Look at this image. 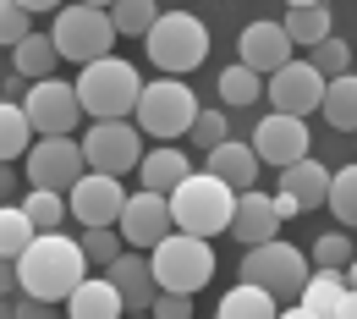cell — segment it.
<instances>
[{
	"label": "cell",
	"instance_id": "obj_26",
	"mask_svg": "<svg viewBox=\"0 0 357 319\" xmlns=\"http://www.w3.org/2000/svg\"><path fill=\"white\" fill-rule=\"evenodd\" d=\"M319 116H324L335 133H352V127H357V77H352V72L324 83V94H319Z\"/></svg>",
	"mask_w": 357,
	"mask_h": 319
},
{
	"label": "cell",
	"instance_id": "obj_22",
	"mask_svg": "<svg viewBox=\"0 0 357 319\" xmlns=\"http://www.w3.org/2000/svg\"><path fill=\"white\" fill-rule=\"evenodd\" d=\"M324 187H330V165H319L313 154L280 171V198H291V204H297V215H308V209L324 204Z\"/></svg>",
	"mask_w": 357,
	"mask_h": 319
},
{
	"label": "cell",
	"instance_id": "obj_21",
	"mask_svg": "<svg viewBox=\"0 0 357 319\" xmlns=\"http://www.w3.org/2000/svg\"><path fill=\"white\" fill-rule=\"evenodd\" d=\"M204 177H215V182L231 187V193H253V187H259V160H253V149H248V143L225 138L220 149H209Z\"/></svg>",
	"mask_w": 357,
	"mask_h": 319
},
{
	"label": "cell",
	"instance_id": "obj_42",
	"mask_svg": "<svg viewBox=\"0 0 357 319\" xmlns=\"http://www.w3.org/2000/svg\"><path fill=\"white\" fill-rule=\"evenodd\" d=\"M11 182H17V177H11L6 165H0V204H11Z\"/></svg>",
	"mask_w": 357,
	"mask_h": 319
},
{
	"label": "cell",
	"instance_id": "obj_27",
	"mask_svg": "<svg viewBox=\"0 0 357 319\" xmlns=\"http://www.w3.org/2000/svg\"><path fill=\"white\" fill-rule=\"evenodd\" d=\"M275 314H280V303L259 286H242V281L215 303V319H275Z\"/></svg>",
	"mask_w": 357,
	"mask_h": 319
},
{
	"label": "cell",
	"instance_id": "obj_43",
	"mask_svg": "<svg viewBox=\"0 0 357 319\" xmlns=\"http://www.w3.org/2000/svg\"><path fill=\"white\" fill-rule=\"evenodd\" d=\"M275 319H313V314H308V309H297V303H291V309H280Z\"/></svg>",
	"mask_w": 357,
	"mask_h": 319
},
{
	"label": "cell",
	"instance_id": "obj_12",
	"mask_svg": "<svg viewBox=\"0 0 357 319\" xmlns=\"http://www.w3.org/2000/svg\"><path fill=\"white\" fill-rule=\"evenodd\" d=\"M121 204H127V187L116 182V177H93L83 171L77 187L66 193V221H77L83 231H116V215H121Z\"/></svg>",
	"mask_w": 357,
	"mask_h": 319
},
{
	"label": "cell",
	"instance_id": "obj_8",
	"mask_svg": "<svg viewBox=\"0 0 357 319\" xmlns=\"http://www.w3.org/2000/svg\"><path fill=\"white\" fill-rule=\"evenodd\" d=\"M192 116H198V99H192V89L176 83V77H160V83H143V89H137V105H132L137 133L160 138V143H176V138H187Z\"/></svg>",
	"mask_w": 357,
	"mask_h": 319
},
{
	"label": "cell",
	"instance_id": "obj_7",
	"mask_svg": "<svg viewBox=\"0 0 357 319\" xmlns=\"http://www.w3.org/2000/svg\"><path fill=\"white\" fill-rule=\"evenodd\" d=\"M50 45H55L61 61L93 66V61L116 55V28H110L105 6H61L55 11V28H50Z\"/></svg>",
	"mask_w": 357,
	"mask_h": 319
},
{
	"label": "cell",
	"instance_id": "obj_10",
	"mask_svg": "<svg viewBox=\"0 0 357 319\" xmlns=\"http://www.w3.org/2000/svg\"><path fill=\"white\" fill-rule=\"evenodd\" d=\"M22 116H28V133L33 138H72L83 127V110H77V94L61 77H45V83H28V94L17 99Z\"/></svg>",
	"mask_w": 357,
	"mask_h": 319
},
{
	"label": "cell",
	"instance_id": "obj_36",
	"mask_svg": "<svg viewBox=\"0 0 357 319\" xmlns=\"http://www.w3.org/2000/svg\"><path fill=\"white\" fill-rule=\"evenodd\" d=\"M313 270H352V237L347 231H324L313 242Z\"/></svg>",
	"mask_w": 357,
	"mask_h": 319
},
{
	"label": "cell",
	"instance_id": "obj_24",
	"mask_svg": "<svg viewBox=\"0 0 357 319\" xmlns=\"http://www.w3.org/2000/svg\"><path fill=\"white\" fill-rule=\"evenodd\" d=\"M121 297L110 292V281L105 275H83L77 286H72V297H66V319H121Z\"/></svg>",
	"mask_w": 357,
	"mask_h": 319
},
{
	"label": "cell",
	"instance_id": "obj_39",
	"mask_svg": "<svg viewBox=\"0 0 357 319\" xmlns=\"http://www.w3.org/2000/svg\"><path fill=\"white\" fill-rule=\"evenodd\" d=\"M149 319H192V297H176V292H160L149 303Z\"/></svg>",
	"mask_w": 357,
	"mask_h": 319
},
{
	"label": "cell",
	"instance_id": "obj_25",
	"mask_svg": "<svg viewBox=\"0 0 357 319\" xmlns=\"http://www.w3.org/2000/svg\"><path fill=\"white\" fill-rule=\"evenodd\" d=\"M55 45H50V34H28L22 45L11 50V77H22V83H45L55 77Z\"/></svg>",
	"mask_w": 357,
	"mask_h": 319
},
{
	"label": "cell",
	"instance_id": "obj_38",
	"mask_svg": "<svg viewBox=\"0 0 357 319\" xmlns=\"http://www.w3.org/2000/svg\"><path fill=\"white\" fill-rule=\"evenodd\" d=\"M33 34V22H28V11L17 6V0H0V45L6 50H17L22 39Z\"/></svg>",
	"mask_w": 357,
	"mask_h": 319
},
{
	"label": "cell",
	"instance_id": "obj_18",
	"mask_svg": "<svg viewBox=\"0 0 357 319\" xmlns=\"http://www.w3.org/2000/svg\"><path fill=\"white\" fill-rule=\"evenodd\" d=\"M231 237L242 242V248H259L269 237H280V215H275V198H269L264 187H253V193H236V204H231Z\"/></svg>",
	"mask_w": 357,
	"mask_h": 319
},
{
	"label": "cell",
	"instance_id": "obj_19",
	"mask_svg": "<svg viewBox=\"0 0 357 319\" xmlns=\"http://www.w3.org/2000/svg\"><path fill=\"white\" fill-rule=\"evenodd\" d=\"M105 281H110V292L121 297L127 314H149V303L160 297V286H154V275H149V259H143V253H127V248H121V259L105 265Z\"/></svg>",
	"mask_w": 357,
	"mask_h": 319
},
{
	"label": "cell",
	"instance_id": "obj_16",
	"mask_svg": "<svg viewBox=\"0 0 357 319\" xmlns=\"http://www.w3.org/2000/svg\"><path fill=\"white\" fill-rule=\"evenodd\" d=\"M171 209H165V198H154V193H132L127 204H121V215H116V237H121V248L127 253H149L160 237H171Z\"/></svg>",
	"mask_w": 357,
	"mask_h": 319
},
{
	"label": "cell",
	"instance_id": "obj_28",
	"mask_svg": "<svg viewBox=\"0 0 357 319\" xmlns=\"http://www.w3.org/2000/svg\"><path fill=\"white\" fill-rule=\"evenodd\" d=\"M324 209H330L341 226H357V165H335V171H330Z\"/></svg>",
	"mask_w": 357,
	"mask_h": 319
},
{
	"label": "cell",
	"instance_id": "obj_5",
	"mask_svg": "<svg viewBox=\"0 0 357 319\" xmlns=\"http://www.w3.org/2000/svg\"><path fill=\"white\" fill-rule=\"evenodd\" d=\"M149 275H154L160 292L192 297V292H204V286L215 281V248L198 242V237L171 231V237H160V242L149 248Z\"/></svg>",
	"mask_w": 357,
	"mask_h": 319
},
{
	"label": "cell",
	"instance_id": "obj_37",
	"mask_svg": "<svg viewBox=\"0 0 357 319\" xmlns=\"http://www.w3.org/2000/svg\"><path fill=\"white\" fill-rule=\"evenodd\" d=\"M77 248H83V259L89 265H110V259H121V237L105 226V231H83L77 237Z\"/></svg>",
	"mask_w": 357,
	"mask_h": 319
},
{
	"label": "cell",
	"instance_id": "obj_13",
	"mask_svg": "<svg viewBox=\"0 0 357 319\" xmlns=\"http://www.w3.org/2000/svg\"><path fill=\"white\" fill-rule=\"evenodd\" d=\"M248 149H253V160H259V165H275V171H286V165H297V160H308V154H313V143H308V121H291V116H275V110H269L264 121L253 127Z\"/></svg>",
	"mask_w": 357,
	"mask_h": 319
},
{
	"label": "cell",
	"instance_id": "obj_44",
	"mask_svg": "<svg viewBox=\"0 0 357 319\" xmlns=\"http://www.w3.org/2000/svg\"><path fill=\"white\" fill-rule=\"evenodd\" d=\"M0 319H11V297H0Z\"/></svg>",
	"mask_w": 357,
	"mask_h": 319
},
{
	"label": "cell",
	"instance_id": "obj_23",
	"mask_svg": "<svg viewBox=\"0 0 357 319\" xmlns=\"http://www.w3.org/2000/svg\"><path fill=\"white\" fill-rule=\"evenodd\" d=\"M280 34H286V45H291V50L324 45V39H330V6H319V0H297V6H286Z\"/></svg>",
	"mask_w": 357,
	"mask_h": 319
},
{
	"label": "cell",
	"instance_id": "obj_20",
	"mask_svg": "<svg viewBox=\"0 0 357 319\" xmlns=\"http://www.w3.org/2000/svg\"><path fill=\"white\" fill-rule=\"evenodd\" d=\"M192 165H187V154H181L176 143H160V149H143V160H137V193H154V198H171L176 182L187 177Z\"/></svg>",
	"mask_w": 357,
	"mask_h": 319
},
{
	"label": "cell",
	"instance_id": "obj_1",
	"mask_svg": "<svg viewBox=\"0 0 357 319\" xmlns=\"http://www.w3.org/2000/svg\"><path fill=\"white\" fill-rule=\"evenodd\" d=\"M11 265H17V292L22 297H39V303H66L72 286L89 275V259H83L77 237H66V231L33 237Z\"/></svg>",
	"mask_w": 357,
	"mask_h": 319
},
{
	"label": "cell",
	"instance_id": "obj_41",
	"mask_svg": "<svg viewBox=\"0 0 357 319\" xmlns=\"http://www.w3.org/2000/svg\"><path fill=\"white\" fill-rule=\"evenodd\" d=\"M11 292H17V265L0 259V297H11Z\"/></svg>",
	"mask_w": 357,
	"mask_h": 319
},
{
	"label": "cell",
	"instance_id": "obj_45",
	"mask_svg": "<svg viewBox=\"0 0 357 319\" xmlns=\"http://www.w3.org/2000/svg\"><path fill=\"white\" fill-rule=\"evenodd\" d=\"M127 319H149V314H127Z\"/></svg>",
	"mask_w": 357,
	"mask_h": 319
},
{
	"label": "cell",
	"instance_id": "obj_32",
	"mask_svg": "<svg viewBox=\"0 0 357 319\" xmlns=\"http://www.w3.org/2000/svg\"><path fill=\"white\" fill-rule=\"evenodd\" d=\"M303 61H308L313 72H319V77L330 83V77H347V72H352V45L330 34V39H324V45H313L308 55H303Z\"/></svg>",
	"mask_w": 357,
	"mask_h": 319
},
{
	"label": "cell",
	"instance_id": "obj_14",
	"mask_svg": "<svg viewBox=\"0 0 357 319\" xmlns=\"http://www.w3.org/2000/svg\"><path fill=\"white\" fill-rule=\"evenodd\" d=\"M269 105H275V116H291V121H308L313 110H319V94H324V77L313 72L308 61H286L280 72H269Z\"/></svg>",
	"mask_w": 357,
	"mask_h": 319
},
{
	"label": "cell",
	"instance_id": "obj_2",
	"mask_svg": "<svg viewBox=\"0 0 357 319\" xmlns=\"http://www.w3.org/2000/svg\"><path fill=\"white\" fill-rule=\"evenodd\" d=\"M137 89H143V72H137L132 61H121V55H105V61H93L77 72V110L93 116V121H132V105H137Z\"/></svg>",
	"mask_w": 357,
	"mask_h": 319
},
{
	"label": "cell",
	"instance_id": "obj_31",
	"mask_svg": "<svg viewBox=\"0 0 357 319\" xmlns=\"http://www.w3.org/2000/svg\"><path fill=\"white\" fill-rule=\"evenodd\" d=\"M105 17H110V28H116V39H143L149 28H154V17H160V6H149V0H121V6H105Z\"/></svg>",
	"mask_w": 357,
	"mask_h": 319
},
{
	"label": "cell",
	"instance_id": "obj_17",
	"mask_svg": "<svg viewBox=\"0 0 357 319\" xmlns=\"http://www.w3.org/2000/svg\"><path fill=\"white\" fill-rule=\"evenodd\" d=\"M236 45H242V61H236V66H248L253 77H269V72H280L286 61H297V50L286 45L280 22H269V17H264V22H248Z\"/></svg>",
	"mask_w": 357,
	"mask_h": 319
},
{
	"label": "cell",
	"instance_id": "obj_34",
	"mask_svg": "<svg viewBox=\"0 0 357 319\" xmlns=\"http://www.w3.org/2000/svg\"><path fill=\"white\" fill-rule=\"evenodd\" d=\"M187 138H192V143H198L204 154H209V149H220L225 138H231V121H225V110H220V105H209V110L198 105V116H192V127H187Z\"/></svg>",
	"mask_w": 357,
	"mask_h": 319
},
{
	"label": "cell",
	"instance_id": "obj_4",
	"mask_svg": "<svg viewBox=\"0 0 357 319\" xmlns=\"http://www.w3.org/2000/svg\"><path fill=\"white\" fill-rule=\"evenodd\" d=\"M236 275H242V286H259L280 309H291L297 292H303V281H308V253L291 248V242H280V237H269V242L248 248L236 259Z\"/></svg>",
	"mask_w": 357,
	"mask_h": 319
},
{
	"label": "cell",
	"instance_id": "obj_6",
	"mask_svg": "<svg viewBox=\"0 0 357 319\" xmlns=\"http://www.w3.org/2000/svg\"><path fill=\"white\" fill-rule=\"evenodd\" d=\"M143 50H149V61L165 77H181V72H192V66L209 61V28L192 11H160L154 28L143 34Z\"/></svg>",
	"mask_w": 357,
	"mask_h": 319
},
{
	"label": "cell",
	"instance_id": "obj_30",
	"mask_svg": "<svg viewBox=\"0 0 357 319\" xmlns=\"http://www.w3.org/2000/svg\"><path fill=\"white\" fill-rule=\"evenodd\" d=\"M17 209L28 215L33 237H45V231H61V226H66V198H61V193H28Z\"/></svg>",
	"mask_w": 357,
	"mask_h": 319
},
{
	"label": "cell",
	"instance_id": "obj_9",
	"mask_svg": "<svg viewBox=\"0 0 357 319\" xmlns=\"http://www.w3.org/2000/svg\"><path fill=\"white\" fill-rule=\"evenodd\" d=\"M77 154H83V171L121 182L127 171H137V160H143V133H137L132 121H93V127H83V138H77Z\"/></svg>",
	"mask_w": 357,
	"mask_h": 319
},
{
	"label": "cell",
	"instance_id": "obj_40",
	"mask_svg": "<svg viewBox=\"0 0 357 319\" xmlns=\"http://www.w3.org/2000/svg\"><path fill=\"white\" fill-rule=\"evenodd\" d=\"M11 319H61L55 303H39V297H17L11 303Z\"/></svg>",
	"mask_w": 357,
	"mask_h": 319
},
{
	"label": "cell",
	"instance_id": "obj_15",
	"mask_svg": "<svg viewBox=\"0 0 357 319\" xmlns=\"http://www.w3.org/2000/svg\"><path fill=\"white\" fill-rule=\"evenodd\" d=\"M297 309L313 319H357V270H308Z\"/></svg>",
	"mask_w": 357,
	"mask_h": 319
},
{
	"label": "cell",
	"instance_id": "obj_3",
	"mask_svg": "<svg viewBox=\"0 0 357 319\" xmlns=\"http://www.w3.org/2000/svg\"><path fill=\"white\" fill-rule=\"evenodd\" d=\"M231 204H236V193L220 187L215 177H204V171H187L176 182V193L165 198V209H171V226L181 237H198V242H209V237H220L231 226Z\"/></svg>",
	"mask_w": 357,
	"mask_h": 319
},
{
	"label": "cell",
	"instance_id": "obj_35",
	"mask_svg": "<svg viewBox=\"0 0 357 319\" xmlns=\"http://www.w3.org/2000/svg\"><path fill=\"white\" fill-rule=\"evenodd\" d=\"M28 242H33V226H28V215H22L17 204H0V259H17Z\"/></svg>",
	"mask_w": 357,
	"mask_h": 319
},
{
	"label": "cell",
	"instance_id": "obj_29",
	"mask_svg": "<svg viewBox=\"0 0 357 319\" xmlns=\"http://www.w3.org/2000/svg\"><path fill=\"white\" fill-rule=\"evenodd\" d=\"M28 143H33V133H28L22 105H6V99H0V165L22 160V154H28Z\"/></svg>",
	"mask_w": 357,
	"mask_h": 319
},
{
	"label": "cell",
	"instance_id": "obj_11",
	"mask_svg": "<svg viewBox=\"0 0 357 319\" xmlns=\"http://www.w3.org/2000/svg\"><path fill=\"white\" fill-rule=\"evenodd\" d=\"M22 171H28V193H61L66 198L83 177L77 138H33L22 154Z\"/></svg>",
	"mask_w": 357,
	"mask_h": 319
},
{
	"label": "cell",
	"instance_id": "obj_33",
	"mask_svg": "<svg viewBox=\"0 0 357 319\" xmlns=\"http://www.w3.org/2000/svg\"><path fill=\"white\" fill-rule=\"evenodd\" d=\"M264 99V77H253L248 66H225L220 72V105H259Z\"/></svg>",
	"mask_w": 357,
	"mask_h": 319
}]
</instances>
